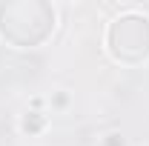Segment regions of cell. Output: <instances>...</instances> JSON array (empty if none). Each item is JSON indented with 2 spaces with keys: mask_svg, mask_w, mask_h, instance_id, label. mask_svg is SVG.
Returning <instances> with one entry per match:
<instances>
[{
  "mask_svg": "<svg viewBox=\"0 0 149 146\" xmlns=\"http://www.w3.org/2000/svg\"><path fill=\"white\" fill-rule=\"evenodd\" d=\"M43 126H46V117H43L40 112H26V115L20 117V129H23V132H29V135L40 132Z\"/></svg>",
  "mask_w": 149,
  "mask_h": 146,
  "instance_id": "6da1fadb",
  "label": "cell"
}]
</instances>
